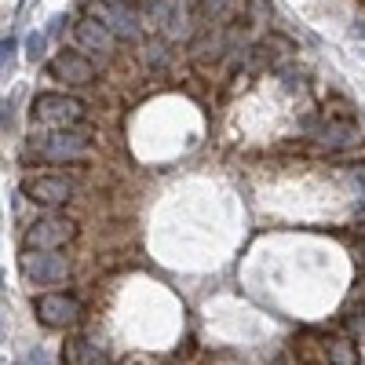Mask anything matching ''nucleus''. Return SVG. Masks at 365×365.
Masks as SVG:
<instances>
[{"label": "nucleus", "instance_id": "nucleus-13", "mask_svg": "<svg viewBox=\"0 0 365 365\" xmlns=\"http://www.w3.org/2000/svg\"><path fill=\"white\" fill-rule=\"evenodd\" d=\"M73 365H110V358L91 340H77L73 344Z\"/></svg>", "mask_w": 365, "mask_h": 365}, {"label": "nucleus", "instance_id": "nucleus-8", "mask_svg": "<svg viewBox=\"0 0 365 365\" xmlns=\"http://www.w3.org/2000/svg\"><path fill=\"white\" fill-rule=\"evenodd\" d=\"M34 314L48 329H73L84 314V303L73 292H44L34 299Z\"/></svg>", "mask_w": 365, "mask_h": 365}, {"label": "nucleus", "instance_id": "nucleus-16", "mask_svg": "<svg viewBox=\"0 0 365 365\" xmlns=\"http://www.w3.org/2000/svg\"><path fill=\"white\" fill-rule=\"evenodd\" d=\"M143 58H146L150 70H165V66H168V48H165V41H146Z\"/></svg>", "mask_w": 365, "mask_h": 365}, {"label": "nucleus", "instance_id": "nucleus-1", "mask_svg": "<svg viewBox=\"0 0 365 365\" xmlns=\"http://www.w3.org/2000/svg\"><path fill=\"white\" fill-rule=\"evenodd\" d=\"M91 150V132L88 125L81 128H34V139L26 143V158L41 161H81Z\"/></svg>", "mask_w": 365, "mask_h": 365}, {"label": "nucleus", "instance_id": "nucleus-19", "mask_svg": "<svg viewBox=\"0 0 365 365\" xmlns=\"http://www.w3.org/2000/svg\"><path fill=\"white\" fill-rule=\"evenodd\" d=\"M0 51H4V66L11 63V55H15V41L11 37H4V44H0Z\"/></svg>", "mask_w": 365, "mask_h": 365}, {"label": "nucleus", "instance_id": "nucleus-3", "mask_svg": "<svg viewBox=\"0 0 365 365\" xmlns=\"http://www.w3.org/2000/svg\"><path fill=\"white\" fill-rule=\"evenodd\" d=\"M19 270L29 285H63L70 278V259L58 249H22Z\"/></svg>", "mask_w": 365, "mask_h": 365}, {"label": "nucleus", "instance_id": "nucleus-22", "mask_svg": "<svg viewBox=\"0 0 365 365\" xmlns=\"http://www.w3.org/2000/svg\"><path fill=\"white\" fill-rule=\"evenodd\" d=\"M354 263H358V267H361V270H365V245H361V249H358V252H354Z\"/></svg>", "mask_w": 365, "mask_h": 365}, {"label": "nucleus", "instance_id": "nucleus-15", "mask_svg": "<svg viewBox=\"0 0 365 365\" xmlns=\"http://www.w3.org/2000/svg\"><path fill=\"white\" fill-rule=\"evenodd\" d=\"M234 0H197V19L201 22H220L230 11Z\"/></svg>", "mask_w": 365, "mask_h": 365}, {"label": "nucleus", "instance_id": "nucleus-10", "mask_svg": "<svg viewBox=\"0 0 365 365\" xmlns=\"http://www.w3.org/2000/svg\"><path fill=\"white\" fill-rule=\"evenodd\" d=\"M73 37H77V44H81L84 51H96L99 58H113V55H117V34H113L103 19H96V15L77 19Z\"/></svg>", "mask_w": 365, "mask_h": 365}, {"label": "nucleus", "instance_id": "nucleus-21", "mask_svg": "<svg viewBox=\"0 0 365 365\" xmlns=\"http://www.w3.org/2000/svg\"><path fill=\"white\" fill-rule=\"evenodd\" d=\"M29 358H34V365H48V354H44V351H41V347H37V351H34V354H29Z\"/></svg>", "mask_w": 365, "mask_h": 365}, {"label": "nucleus", "instance_id": "nucleus-23", "mask_svg": "<svg viewBox=\"0 0 365 365\" xmlns=\"http://www.w3.org/2000/svg\"><path fill=\"white\" fill-rule=\"evenodd\" d=\"M106 4H135V0H106Z\"/></svg>", "mask_w": 365, "mask_h": 365}, {"label": "nucleus", "instance_id": "nucleus-20", "mask_svg": "<svg viewBox=\"0 0 365 365\" xmlns=\"http://www.w3.org/2000/svg\"><path fill=\"white\" fill-rule=\"evenodd\" d=\"M354 303H358V307H365V278L358 282V289H354V296H351Z\"/></svg>", "mask_w": 365, "mask_h": 365}, {"label": "nucleus", "instance_id": "nucleus-5", "mask_svg": "<svg viewBox=\"0 0 365 365\" xmlns=\"http://www.w3.org/2000/svg\"><path fill=\"white\" fill-rule=\"evenodd\" d=\"M22 197L29 205L41 208H58L77 197V179L70 175H55V172H41V175H26L22 179Z\"/></svg>", "mask_w": 365, "mask_h": 365}, {"label": "nucleus", "instance_id": "nucleus-12", "mask_svg": "<svg viewBox=\"0 0 365 365\" xmlns=\"http://www.w3.org/2000/svg\"><path fill=\"white\" fill-rule=\"evenodd\" d=\"M325 361L329 365H358V344H354V336H329L325 340Z\"/></svg>", "mask_w": 365, "mask_h": 365}, {"label": "nucleus", "instance_id": "nucleus-14", "mask_svg": "<svg viewBox=\"0 0 365 365\" xmlns=\"http://www.w3.org/2000/svg\"><path fill=\"white\" fill-rule=\"evenodd\" d=\"M245 22L270 26L274 22V4H270V0H245Z\"/></svg>", "mask_w": 365, "mask_h": 365}, {"label": "nucleus", "instance_id": "nucleus-17", "mask_svg": "<svg viewBox=\"0 0 365 365\" xmlns=\"http://www.w3.org/2000/svg\"><path fill=\"white\" fill-rule=\"evenodd\" d=\"M344 325H347V332H351V336H354L358 344H365V307H358V311H347Z\"/></svg>", "mask_w": 365, "mask_h": 365}, {"label": "nucleus", "instance_id": "nucleus-7", "mask_svg": "<svg viewBox=\"0 0 365 365\" xmlns=\"http://www.w3.org/2000/svg\"><path fill=\"white\" fill-rule=\"evenodd\" d=\"M48 77L58 81V84H70V88H88V84H96L99 81V66L91 63V58L84 51H55L48 58Z\"/></svg>", "mask_w": 365, "mask_h": 365}, {"label": "nucleus", "instance_id": "nucleus-18", "mask_svg": "<svg viewBox=\"0 0 365 365\" xmlns=\"http://www.w3.org/2000/svg\"><path fill=\"white\" fill-rule=\"evenodd\" d=\"M44 48H48V37L44 34H29L26 37V55L34 58V63H37V58H44Z\"/></svg>", "mask_w": 365, "mask_h": 365}, {"label": "nucleus", "instance_id": "nucleus-6", "mask_svg": "<svg viewBox=\"0 0 365 365\" xmlns=\"http://www.w3.org/2000/svg\"><path fill=\"white\" fill-rule=\"evenodd\" d=\"M77 241V223L66 216H41L22 230V249H66Z\"/></svg>", "mask_w": 365, "mask_h": 365}, {"label": "nucleus", "instance_id": "nucleus-2", "mask_svg": "<svg viewBox=\"0 0 365 365\" xmlns=\"http://www.w3.org/2000/svg\"><path fill=\"white\" fill-rule=\"evenodd\" d=\"M34 128H81L88 125V106L66 91H41L29 106Z\"/></svg>", "mask_w": 365, "mask_h": 365}, {"label": "nucleus", "instance_id": "nucleus-11", "mask_svg": "<svg viewBox=\"0 0 365 365\" xmlns=\"http://www.w3.org/2000/svg\"><path fill=\"white\" fill-rule=\"evenodd\" d=\"M227 51H234V44H230V34L223 29V22H205L197 29V37L190 41V55H194V63H201V66L205 63H220Z\"/></svg>", "mask_w": 365, "mask_h": 365}, {"label": "nucleus", "instance_id": "nucleus-9", "mask_svg": "<svg viewBox=\"0 0 365 365\" xmlns=\"http://www.w3.org/2000/svg\"><path fill=\"white\" fill-rule=\"evenodd\" d=\"M91 15L103 19L117 34V41H125V44H135L143 37V22L146 19H143L139 4H106V0H96V4H91Z\"/></svg>", "mask_w": 365, "mask_h": 365}, {"label": "nucleus", "instance_id": "nucleus-4", "mask_svg": "<svg viewBox=\"0 0 365 365\" xmlns=\"http://www.w3.org/2000/svg\"><path fill=\"white\" fill-rule=\"evenodd\" d=\"M307 135L325 150H351L361 143V128L351 113H322L307 120Z\"/></svg>", "mask_w": 365, "mask_h": 365}]
</instances>
